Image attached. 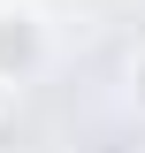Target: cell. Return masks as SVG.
<instances>
[{
    "label": "cell",
    "mask_w": 145,
    "mask_h": 153,
    "mask_svg": "<svg viewBox=\"0 0 145 153\" xmlns=\"http://www.w3.org/2000/svg\"><path fill=\"white\" fill-rule=\"evenodd\" d=\"M38 69H46V23H38V8H0V92L31 84Z\"/></svg>",
    "instance_id": "6da1fadb"
},
{
    "label": "cell",
    "mask_w": 145,
    "mask_h": 153,
    "mask_svg": "<svg viewBox=\"0 0 145 153\" xmlns=\"http://www.w3.org/2000/svg\"><path fill=\"white\" fill-rule=\"evenodd\" d=\"M130 100H138V115H145V46L130 54Z\"/></svg>",
    "instance_id": "7a4b0ae2"
}]
</instances>
